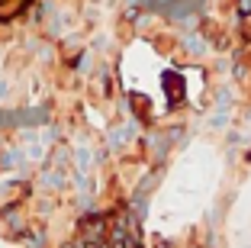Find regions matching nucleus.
Instances as JSON below:
<instances>
[{
    "mask_svg": "<svg viewBox=\"0 0 251 248\" xmlns=\"http://www.w3.org/2000/svg\"><path fill=\"white\" fill-rule=\"evenodd\" d=\"M106 232H110V219L106 213L100 210H90L77 219V235L81 239H94V242H106Z\"/></svg>",
    "mask_w": 251,
    "mask_h": 248,
    "instance_id": "1",
    "label": "nucleus"
},
{
    "mask_svg": "<svg viewBox=\"0 0 251 248\" xmlns=\"http://www.w3.org/2000/svg\"><path fill=\"white\" fill-rule=\"evenodd\" d=\"M0 226H7L10 232H23V203L0 206Z\"/></svg>",
    "mask_w": 251,
    "mask_h": 248,
    "instance_id": "2",
    "label": "nucleus"
},
{
    "mask_svg": "<svg viewBox=\"0 0 251 248\" xmlns=\"http://www.w3.org/2000/svg\"><path fill=\"white\" fill-rule=\"evenodd\" d=\"M155 248H171V242L161 239V235H155Z\"/></svg>",
    "mask_w": 251,
    "mask_h": 248,
    "instance_id": "3",
    "label": "nucleus"
},
{
    "mask_svg": "<svg viewBox=\"0 0 251 248\" xmlns=\"http://www.w3.org/2000/svg\"><path fill=\"white\" fill-rule=\"evenodd\" d=\"M87 161H90L87 152H77V165H81V168H87Z\"/></svg>",
    "mask_w": 251,
    "mask_h": 248,
    "instance_id": "4",
    "label": "nucleus"
},
{
    "mask_svg": "<svg viewBox=\"0 0 251 248\" xmlns=\"http://www.w3.org/2000/svg\"><path fill=\"white\" fill-rule=\"evenodd\" d=\"M245 165H251V152H245Z\"/></svg>",
    "mask_w": 251,
    "mask_h": 248,
    "instance_id": "5",
    "label": "nucleus"
},
{
    "mask_svg": "<svg viewBox=\"0 0 251 248\" xmlns=\"http://www.w3.org/2000/svg\"><path fill=\"white\" fill-rule=\"evenodd\" d=\"M61 248H74V242H65V245H61Z\"/></svg>",
    "mask_w": 251,
    "mask_h": 248,
    "instance_id": "6",
    "label": "nucleus"
}]
</instances>
